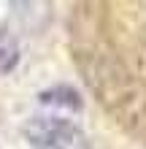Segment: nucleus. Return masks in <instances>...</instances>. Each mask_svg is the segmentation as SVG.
Masks as SVG:
<instances>
[{"label":"nucleus","mask_w":146,"mask_h":149,"mask_svg":"<svg viewBox=\"0 0 146 149\" xmlns=\"http://www.w3.org/2000/svg\"><path fill=\"white\" fill-rule=\"evenodd\" d=\"M24 136L33 149H89L87 133L65 111L51 109L27 119Z\"/></svg>","instance_id":"obj_1"},{"label":"nucleus","mask_w":146,"mask_h":149,"mask_svg":"<svg viewBox=\"0 0 146 149\" xmlns=\"http://www.w3.org/2000/svg\"><path fill=\"white\" fill-rule=\"evenodd\" d=\"M16 63H19V43L6 24H0V73L11 71Z\"/></svg>","instance_id":"obj_2"}]
</instances>
